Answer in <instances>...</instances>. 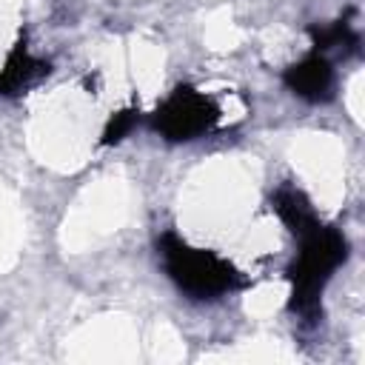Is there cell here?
Segmentation results:
<instances>
[{
	"instance_id": "277c9868",
	"label": "cell",
	"mask_w": 365,
	"mask_h": 365,
	"mask_svg": "<svg viewBox=\"0 0 365 365\" xmlns=\"http://www.w3.org/2000/svg\"><path fill=\"white\" fill-rule=\"evenodd\" d=\"M282 80H285V86L297 97L311 100V103H319V100H328L331 97L334 68H331V63L322 54H311V57L299 60L297 66H291Z\"/></svg>"
},
{
	"instance_id": "7a4b0ae2",
	"label": "cell",
	"mask_w": 365,
	"mask_h": 365,
	"mask_svg": "<svg viewBox=\"0 0 365 365\" xmlns=\"http://www.w3.org/2000/svg\"><path fill=\"white\" fill-rule=\"evenodd\" d=\"M157 248H160L165 274L191 299H220L245 285V277L228 259H222L214 251L194 248L171 231L160 237Z\"/></svg>"
},
{
	"instance_id": "6da1fadb",
	"label": "cell",
	"mask_w": 365,
	"mask_h": 365,
	"mask_svg": "<svg viewBox=\"0 0 365 365\" xmlns=\"http://www.w3.org/2000/svg\"><path fill=\"white\" fill-rule=\"evenodd\" d=\"M297 240H299V251L288 268L291 311L305 319H314L319 311V297H322L331 274L348 257V242L334 225H322L319 220L311 222L305 231H299Z\"/></svg>"
},
{
	"instance_id": "8992f818",
	"label": "cell",
	"mask_w": 365,
	"mask_h": 365,
	"mask_svg": "<svg viewBox=\"0 0 365 365\" xmlns=\"http://www.w3.org/2000/svg\"><path fill=\"white\" fill-rule=\"evenodd\" d=\"M274 211L279 214V220L288 225V231L297 237L299 231H305L311 222H317V214L311 208V202L305 200L302 191L291 188V185H282L277 194H274Z\"/></svg>"
},
{
	"instance_id": "5b68a950",
	"label": "cell",
	"mask_w": 365,
	"mask_h": 365,
	"mask_svg": "<svg viewBox=\"0 0 365 365\" xmlns=\"http://www.w3.org/2000/svg\"><path fill=\"white\" fill-rule=\"evenodd\" d=\"M46 71H48V66L34 60L29 54L26 43H17L14 51L6 57V66L0 68V94H17L20 88H26L31 80H37Z\"/></svg>"
},
{
	"instance_id": "ba28073f",
	"label": "cell",
	"mask_w": 365,
	"mask_h": 365,
	"mask_svg": "<svg viewBox=\"0 0 365 365\" xmlns=\"http://www.w3.org/2000/svg\"><path fill=\"white\" fill-rule=\"evenodd\" d=\"M137 114L140 111H134V108H125V111H117L111 120H108V125H106V131H103V143L106 145H111V143H120L131 128H134V123H137Z\"/></svg>"
},
{
	"instance_id": "3957f363",
	"label": "cell",
	"mask_w": 365,
	"mask_h": 365,
	"mask_svg": "<svg viewBox=\"0 0 365 365\" xmlns=\"http://www.w3.org/2000/svg\"><path fill=\"white\" fill-rule=\"evenodd\" d=\"M220 120V106L191 88V86H180L174 88L151 114V125L171 143H185V140H197L202 134H208Z\"/></svg>"
},
{
	"instance_id": "52a82bcc",
	"label": "cell",
	"mask_w": 365,
	"mask_h": 365,
	"mask_svg": "<svg viewBox=\"0 0 365 365\" xmlns=\"http://www.w3.org/2000/svg\"><path fill=\"white\" fill-rule=\"evenodd\" d=\"M311 34H314L317 48H334V46H342V43H348V46L356 43L354 31H351L348 23H342V20L334 23V26H328V29H311Z\"/></svg>"
}]
</instances>
